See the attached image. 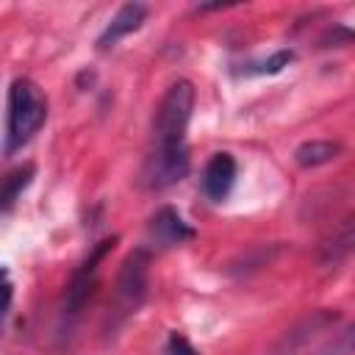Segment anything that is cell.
Returning <instances> with one entry per match:
<instances>
[{"instance_id":"ba28073f","label":"cell","mask_w":355,"mask_h":355,"mask_svg":"<svg viewBox=\"0 0 355 355\" xmlns=\"http://www.w3.org/2000/svg\"><path fill=\"white\" fill-rule=\"evenodd\" d=\"M341 141H330V139H311V141H302L297 150H294V161L297 166L302 169H316L322 164H330L341 155Z\"/></svg>"},{"instance_id":"277c9868","label":"cell","mask_w":355,"mask_h":355,"mask_svg":"<svg viewBox=\"0 0 355 355\" xmlns=\"http://www.w3.org/2000/svg\"><path fill=\"white\" fill-rule=\"evenodd\" d=\"M150 261L153 252L150 247H136L125 255L116 272V311L122 316H130L139 311V305L147 300V286H150Z\"/></svg>"},{"instance_id":"8992f818","label":"cell","mask_w":355,"mask_h":355,"mask_svg":"<svg viewBox=\"0 0 355 355\" xmlns=\"http://www.w3.org/2000/svg\"><path fill=\"white\" fill-rule=\"evenodd\" d=\"M194 239V227L183 219V214L172 205H164L153 214L147 225V244L164 250V247H178L183 241Z\"/></svg>"},{"instance_id":"8fae6325","label":"cell","mask_w":355,"mask_h":355,"mask_svg":"<svg viewBox=\"0 0 355 355\" xmlns=\"http://www.w3.org/2000/svg\"><path fill=\"white\" fill-rule=\"evenodd\" d=\"M164 355H202V352H200V349H194V347H191V341H189L183 333L172 330V333L166 336Z\"/></svg>"},{"instance_id":"52a82bcc","label":"cell","mask_w":355,"mask_h":355,"mask_svg":"<svg viewBox=\"0 0 355 355\" xmlns=\"http://www.w3.org/2000/svg\"><path fill=\"white\" fill-rule=\"evenodd\" d=\"M147 19V6L144 3H125L116 8V14L108 19V25L103 28V33L97 36V47L100 50H108L114 47L119 39L136 33Z\"/></svg>"},{"instance_id":"30bf717a","label":"cell","mask_w":355,"mask_h":355,"mask_svg":"<svg viewBox=\"0 0 355 355\" xmlns=\"http://www.w3.org/2000/svg\"><path fill=\"white\" fill-rule=\"evenodd\" d=\"M294 61V50H277V53H272L269 58H263V61H250V64H244V75H277V72H283L288 64Z\"/></svg>"},{"instance_id":"7a4b0ae2","label":"cell","mask_w":355,"mask_h":355,"mask_svg":"<svg viewBox=\"0 0 355 355\" xmlns=\"http://www.w3.org/2000/svg\"><path fill=\"white\" fill-rule=\"evenodd\" d=\"M47 119V94L31 78H14L6 103V144L3 153L14 155L22 150Z\"/></svg>"},{"instance_id":"5b68a950","label":"cell","mask_w":355,"mask_h":355,"mask_svg":"<svg viewBox=\"0 0 355 355\" xmlns=\"http://www.w3.org/2000/svg\"><path fill=\"white\" fill-rule=\"evenodd\" d=\"M239 178V164L230 153H214L205 166H202V178H200V189L205 194V200L211 202H222L227 200V194L233 191Z\"/></svg>"},{"instance_id":"9c48e42d","label":"cell","mask_w":355,"mask_h":355,"mask_svg":"<svg viewBox=\"0 0 355 355\" xmlns=\"http://www.w3.org/2000/svg\"><path fill=\"white\" fill-rule=\"evenodd\" d=\"M33 172H36V166L33 164H25V166L11 169L6 178H0V211H8L19 200V194L31 186Z\"/></svg>"},{"instance_id":"6da1fadb","label":"cell","mask_w":355,"mask_h":355,"mask_svg":"<svg viewBox=\"0 0 355 355\" xmlns=\"http://www.w3.org/2000/svg\"><path fill=\"white\" fill-rule=\"evenodd\" d=\"M194 86L191 80H175L153 116V144L141 169V183L153 191L169 189L189 175V122L194 111Z\"/></svg>"},{"instance_id":"7c38bea8","label":"cell","mask_w":355,"mask_h":355,"mask_svg":"<svg viewBox=\"0 0 355 355\" xmlns=\"http://www.w3.org/2000/svg\"><path fill=\"white\" fill-rule=\"evenodd\" d=\"M11 300H14V288H11L8 275H6V277H0V330H3V322H6V316H8Z\"/></svg>"},{"instance_id":"3957f363","label":"cell","mask_w":355,"mask_h":355,"mask_svg":"<svg viewBox=\"0 0 355 355\" xmlns=\"http://www.w3.org/2000/svg\"><path fill=\"white\" fill-rule=\"evenodd\" d=\"M119 239L111 236V239H103L92 247V252L72 269L69 280H67V288H64V300H61V316H58V327L61 333H69L75 327V322L80 319L92 291H94V283H97V272H100V263L105 261V255L114 250Z\"/></svg>"}]
</instances>
